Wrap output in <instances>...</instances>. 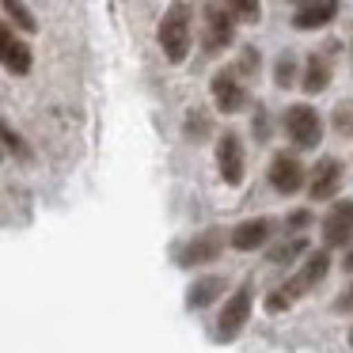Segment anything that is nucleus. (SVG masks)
<instances>
[{"label":"nucleus","instance_id":"a211bd4d","mask_svg":"<svg viewBox=\"0 0 353 353\" xmlns=\"http://www.w3.org/2000/svg\"><path fill=\"white\" fill-rule=\"evenodd\" d=\"M0 148H4V152H12L16 160H34V148L27 145V141L19 137L16 130H12V125L4 122V118H0Z\"/></svg>","mask_w":353,"mask_h":353},{"label":"nucleus","instance_id":"bb28decb","mask_svg":"<svg viewBox=\"0 0 353 353\" xmlns=\"http://www.w3.org/2000/svg\"><path fill=\"white\" fill-rule=\"evenodd\" d=\"M342 270H345V274H353V247L345 251V259H342Z\"/></svg>","mask_w":353,"mask_h":353},{"label":"nucleus","instance_id":"9d476101","mask_svg":"<svg viewBox=\"0 0 353 353\" xmlns=\"http://www.w3.org/2000/svg\"><path fill=\"white\" fill-rule=\"evenodd\" d=\"M224 251V232L221 228H205L201 236L186 239L183 247H179V266H201V262H213L216 254Z\"/></svg>","mask_w":353,"mask_h":353},{"label":"nucleus","instance_id":"6ab92c4d","mask_svg":"<svg viewBox=\"0 0 353 353\" xmlns=\"http://www.w3.org/2000/svg\"><path fill=\"white\" fill-rule=\"evenodd\" d=\"M0 8H4V16H8L12 23L19 27V31H27V34H34V31H39V19H34V12L27 8L23 0H4Z\"/></svg>","mask_w":353,"mask_h":353},{"label":"nucleus","instance_id":"6e6552de","mask_svg":"<svg viewBox=\"0 0 353 353\" xmlns=\"http://www.w3.org/2000/svg\"><path fill=\"white\" fill-rule=\"evenodd\" d=\"M216 171L228 186H239L247 175V152H243V141L236 133H221L216 137Z\"/></svg>","mask_w":353,"mask_h":353},{"label":"nucleus","instance_id":"cd10ccee","mask_svg":"<svg viewBox=\"0 0 353 353\" xmlns=\"http://www.w3.org/2000/svg\"><path fill=\"white\" fill-rule=\"evenodd\" d=\"M350 345H353V327H350Z\"/></svg>","mask_w":353,"mask_h":353},{"label":"nucleus","instance_id":"f3484780","mask_svg":"<svg viewBox=\"0 0 353 353\" xmlns=\"http://www.w3.org/2000/svg\"><path fill=\"white\" fill-rule=\"evenodd\" d=\"M304 254H307V239L304 236H289V239H281V243L270 247V262H274V266H289V262L304 259Z\"/></svg>","mask_w":353,"mask_h":353},{"label":"nucleus","instance_id":"f8f14e48","mask_svg":"<svg viewBox=\"0 0 353 353\" xmlns=\"http://www.w3.org/2000/svg\"><path fill=\"white\" fill-rule=\"evenodd\" d=\"M274 228H277L274 216H251V221L232 228L228 243H232V251H262L270 243V236H274Z\"/></svg>","mask_w":353,"mask_h":353},{"label":"nucleus","instance_id":"2eb2a0df","mask_svg":"<svg viewBox=\"0 0 353 353\" xmlns=\"http://www.w3.org/2000/svg\"><path fill=\"white\" fill-rule=\"evenodd\" d=\"M327 84H330V57L312 54L304 61V72H300V88H304L307 95H319Z\"/></svg>","mask_w":353,"mask_h":353},{"label":"nucleus","instance_id":"4be33fe9","mask_svg":"<svg viewBox=\"0 0 353 353\" xmlns=\"http://www.w3.org/2000/svg\"><path fill=\"white\" fill-rule=\"evenodd\" d=\"M228 8H232V16L243 19V23H254V19L262 16V8L254 4V0H236V4H228Z\"/></svg>","mask_w":353,"mask_h":353},{"label":"nucleus","instance_id":"5701e85b","mask_svg":"<svg viewBox=\"0 0 353 353\" xmlns=\"http://www.w3.org/2000/svg\"><path fill=\"white\" fill-rule=\"evenodd\" d=\"M307 224H312V209H292V213L285 216V228L289 232H304Z\"/></svg>","mask_w":353,"mask_h":353},{"label":"nucleus","instance_id":"ddd939ff","mask_svg":"<svg viewBox=\"0 0 353 353\" xmlns=\"http://www.w3.org/2000/svg\"><path fill=\"white\" fill-rule=\"evenodd\" d=\"M342 186V163L334 156H323L319 163L312 168V183H307V198L312 201H330Z\"/></svg>","mask_w":353,"mask_h":353},{"label":"nucleus","instance_id":"f257e3e1","mask_svg":"<svg viewBox=\"0 0 353 353\" xmlns=\"http://www.w3.org/2000/svg\"><path fill=\"white\" fill-rule=\"evenodd\" d=\"M327 274H330V254H327V247L323 251H312L304 259V266L296 270V274L289 277V281L281 285V289L274 292V296L266 300V307L270 312H281V307H289L292 300H300V296H307L312 289H319L323 281H327Z\"/></svg>","mask_w":353,"mask_h":353},{"label":"nucleus","instance_id":"412c9836","mask_svg":"<svg viewBox=\"0 0 353 353\" xmlns=\"http://www.w3.org/2000/svg\"><path fill=\"white\" fill-rule=\"evenodd\" d=\"M209 130H213V122H209V114L205 110H186V137L190 141H201V137H209Z\"/></svg>","mask_w":353,"mask_h":353},{"label":"nucleus","instance_id":"a878e982","mask_svg":"<svg viewBox=\"0 0 353 353\" xmlns=\"http://www.w3.org/2000/svg\"><path fill=\"white\" fill-rule=\"evenodd\" d=\"M334 312H353V281L342 289V296L334 300Z\"/></svg>","mask_w":353,"mask_h":353},{"label":"nucleus","instance_id":"20e7f679","mask_svg":"<svg viewBox=\"0 0 353 353\" xmlns=\"http://www.w3.org/2000/svg\"><path fill=\"white\" fill-rule=\"evenodd\" d=\"M285 133H289V141L304 152V148H315L323 137V118L319 110L312 107V103H292V107H285V118H281Z\"/></svg>","mask_w":353,"mask_h":353},{"label":"nucleus","instance_id":"dca6fc26","mask_svg":"<svg viewBox=\"0 0 353 353\" xmlns=\"http://www.w3.org/2000/svg\"><path fill=\"white\" fill-rule=\"evenodd\" d=\"M224 289H228V281H224V277H216V274L198 277V281H194L190 289H186V307H209Z\"/></svg>","mask_w":353,"mask_h":353},{"label":"nucleus","instance_id":"423d86ee","mask_svg":"<svg viewBox=\"0 0 353 353\" xmlns=\"http://www.w3.org/2000/svg\"><path fill=\"white\" fill-rule=\"evenodd\" d=\"M0 65L12 72V77H27L34 69V54L16 31H12L8 19H0Z\"/></svg>","mask_w":353,"mask_h":353},{"label":"nucleus","instance_id":"0eeeda50","mask_svg":"<svg viewBox=\"0 0 353 353\" xmlns=\"http://www.w3.org/2000/svg\"><path fill=\"white\" fill-rule=\"evenodd\" d=\"M266 175H270V186H274L277 194H285V198L304 190V183H307V171H304V163L296 160V152H277L274 160H270Z\"/></svg>","mask_w":353,"mask_h":353},{"label":"nucleus","instance_id":"393cba45","mask_svg":"<svg viewBox=\"0 0 353 353\" xmlns=\"http://www.w3.org/2000/svg\"><path fill=\"white\" fill-rule=\"evenodd\" d=\"M270 130H274V125H270V114H266V110H259V114H254V137L266 141Z\"/></svg>","mask_w":353,"mask_h":353},{"label":"nucleus","instance_id":"4468645a","mask_svg":"<svg viewBox=\"0 0 353 353\" xmlns=\"http://www.w3.org/2000/svg\"><path fill=\"white\" fill-rule=\"evenodd\" d=\"M334 16H338L334 0H304V4L292 8V27H296V31H319V27H327Z\"/></svg>","mask_w":353,"mask_h":353},{"label":"nucleus","instance_id":"c85d7f7f","mask_svg":"<svg viewBox=\"0 0 353 353\" xmlns=\"http://www.w3.org/2000/svg\"><path fill=\"white\" fill-rule=\"evenodd\" d=\"M0 160H4V148H0Z\"/></svg>","mask_w":353,"mask_h":353},{"label":"nucleus","instance_id":"39448f33","mask_svg":"<svg viewBox=\"0 0 353 353\" xmlns=\"http://www.w3.org/2000/svg\"><path fill=\"white\" fill-rule=\"evenodd\" d=\"M201 46H205V54H224V50L232 46V39H236V16H232L228 4H205V12H201Z\"/></svg>","mask_w":353,"mask_h":353},{"label":"nucleus","instance_id":"7ed1b4c3","mask_svg":"<svg viewBox=\"0 0 353 353\" xmlns=\"http://www.w3.org/2000/svg\"><path fill=\"white\" fill-rule=\"evenodd\" d=\"M251 312H254V285L243 281L228 296V304L221 307V319H216V338H221V342L239 338V334H243V327L251 323Z\"/></svg>","mask_w":353,"mask_h":353},{"label":"nucleus","instance_id":"9b49d317","mask_svg":"<svg viewBox=\"0 0 353 353\" xmlns=\"http://www.w3.org/2000/svg\"><path fill=\"white\" fill-rule=\"evenodd\" d=\"M323 243L353 247V201H334L323 216Z\"/></svg>","mask_w":353,"mask_h":353},{"label":"nucleus","instance_id":"f03ea898","mask_svg":"<svg viewBox=\"0 0 353 353\" xmlns=\"http://www.w3.org/2000/svg\"><path fill=\"white\" fill-rule=\"evenodd\" d=\"M156 42H160L163 57H168L171 65H183L186 57H190L194 31H190V12H186L183 4H175V8L160 19V27H156Z\"/></svg>","mask_w":353,"mask_h":353},{"label":"nucleus","instance_id":"1a4fd4ad","mask_svg":"<svg viewBox=\"0 0 353 353\" xmlns=\"http://www.w3.org/2000/svg\"><path fill=\"white\" fill-rule=\"evenodd\" d=\"M213 103L224 114H236V110L247 107V84L236 69H221L213 77Z\"/></svg>","mask_w":353,"mask_h":353},{"label":"nucleus","instance_id":"aec40b11","mask_svg":"<svg viewBox=\"0 0 353 353\" xmlns=\"http://www.w3.org/2000/svg\"><path fill=\"white\" fill-rule=\"evenodd\" d=\"M296 77H300V65H296V57L285 50V54L277 57V65H274V84L277 88H292V84H296Z\"/></svg>","mask_w":353,"mask_h":353},{"label":"nucleus","instance_id":"b1692460","mask_svg":"<svg viewBox=\"0 0 353 353\" xmlns=\"http://www.w3.org/2000/svg\"><path fill=\"white\" fill-rule=\"evenodd\" d=\"M254 69H259V54H254V46H247V50H243V61H239L236 72H239V77H251Z\"/></svg>","mask_w":353,"mask_h":353}]
</instances>
